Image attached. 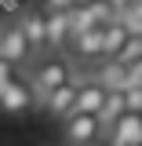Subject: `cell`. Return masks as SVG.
Segmentation results:
<instances>
[{
  "mask_svg": "<svg viewBox=\"0 0 142 146\" xmlns=\"http://www.w3.org/2000/svg\"><path fill=\"white\" fill-rule=\"evenodd\" d=\"M69 80H73V70H69L66 58H44V62L36 58L33 77H29V88H33L36 102H44L55 88H62V84H69Z\"/></svg>",
  "mask_w": 142,
  "mask_h": 146,
  "instance_id": "cell-1",
  "label": "cell"
},
{
  "mask_svg": "<svg viewBox=\"0 0 142 146\" xmlns=\"http://www.w3.org/2000/svg\"><path fill=\"white\" fill-rule=\"evenodd\" d=\"M62 139H66V146H95L98 139H102L98 117H91V113H77V110H73L69 117L62 121Z\"/></svg>",
  "mask_w": 142,
  "mask_h": 146,
  "instance_id": "cell-2",
  "label": "cell"
},
{
  "mask_svg": "<svg viewBox=\"0 0 142 146\" xmlns=\"http://www.w3.org/2000/svg\"><path fill=\"white\" fill-rule=\"evenodd\" d=\"M0 58H4V62H11L15 70L36 58V55H33V48H29V40L22 36V29H18V22H7V26H0Z\"/></svg>",
  "mask_w": 142,
  "mask_h": 146,
  "instance_id": "cell-3",
  "label": "cell"
},
{
  "mask_svg": "<svg viewBox=\"0 0 142 146\" xmlns=\"http://www.w3.org/2000/svg\"><path fill=\"white\" fill-rule=\"evenodd\" d=\"M33 106H36V95H33V88H29V80H22L15 73V77L0 88V110L11 113V117H18V113H29Z\"/></svg>",
  "mask_w": 142,
  "mask_h": 146,
  "instance_id": "cell-4",
  "label": "cell"
},
{
  "mask_svg": "<svg viewBox=\"0 0 142 146\" xmlns=\"http://www.w3.org/2000/svg\"><path fill=\"white\" fill-rule=\"evenodd\" d=\"M18 29H22V36H26V40H29L33 55L48 51V11H44V7L29 4V7L18 15Z\"/></svg>",
  "mask_w": 142,
  "mask_h": 146,
  "instance_id": "cell-5",
  "label": "cell"
},
{
  "mask_svg": "<svg viewBox=\"0 0 142 146\" xmlns=\"http://www.w3.org/2000/svg\"><path fill=\"white\" fill-rule=\"evenodd\" d=\"M106 135H109V146H142V113L124 110Z\"/></svg>",
  "mask_w": 142,
  "mask_h": 146,
  "instance_id": "cell-6",
  "label": "cell"
},
{
  "mask_svg": "<svg viewBox=\"0 0 142 146\" xmlns=\"http://www.w3.org/2000/svg\"><path fill=\"white\" fill-rule=\"evenodd\" d=\"M109 91L98 84V80H84V84H77V113H91V117H98L102 106H106Z\"/></svg>",
  "mask_w": 142,
  "mask_h": 146,
  "instance_id": "cell-7",
  "label": "cell"
},
{
  "mask_svg": "<svg viewBox=\"0 0 142 146\" xmlns=\"http://www.w3.org/2000/svg\"><path fill=\"white\" fill-rule=\"evenodd\" d=\"M44 110H48L51 117H58V121H66L73 110H77V80L62 84V88H55L51 95L44 99Z\"/></svg>",
  "mask_w": 142,
  "mask_h": 146,
  "instance_id": "cell-8",
  "label": "cell"
},
{
  "mask_svg": "<svg viewBox=\"0 0 142 146\" xmlns=\"http://www.w3.org/2000/svg\"><path fill=\"white\" fill-rule=\"evenodd\" d=\"M127 36H131V29H127L120 18H113V22L102 26V58H106V62H113V58L120 55V48L127 44Z\"/></svg>",
  "mask_w": 142,
  "mask_h": 146,
  "instance_id": "cell-9",
  "label": "cell"
},
{
  "mask_svg": "<svg viewBox=\"0 0 142 146\" xmlns=\"http://www.w3.org/2000/svg\"><path fill=\"white\" fill-rule=\"evenodd\" d=\"M69 44H73V55H77L80 62H102V26L73 36Z\"/></svg>",
  "mask_w": 142,
  "mask_h": 146,
  "instance_id": "cell-10",
  "label": "cell"
},
{
  "mask_svg": "<svg viewBox=\"0 0 142 146\" xmlns=\"http://www.w3.org/2000/svg\"><path fill=\"white\" fill-rule=\"evenodd\" d=\"M69 48V15H55L48 11V51Z\"/></svg>",
  "mask_w": 142,
  "mask_h": 146,
  "instance_id": "cell-11",
  "label": "cell"
},
{
  "mask_svg": "<svg viewBox=\"0 0 142 146\" xmlns=\"http://www.w3.org/2000/svg\"><path fill=\"white\" fill-rule=\"evenodd\" d=\"M142 58V36H127V44L124 48H120V55H117V58H113V62H117V66H131V62H139Z\"/></svg>",
  "mask_w": 142,
  "mask_h": 146,
  "instance_id": "cell-12",
  "label": "cell"
},
{
  "mask_svg": "<svg viewBox=\"0 0 142 146\" xmlns=\"http://www.w3.org/2000/svg\"><path fill=\"white\" fill-rule=\"evenodd\" d=\"M124 110L127 113H142V88H124Z\"/></svg>",
  "mask_w": 142,
  "mask_h": 146,
  "instance_id": "cell-13",
  "label": "cell"
},
{
  "mask_svg": "<svg viewBox=\"0 0 142 146\" xmlns=\"http://www.w3.org/2000/svg\"><path fill=\"white\" fill-rule=\"evenodd\" d=\"M124 88H142V58L124 66Z\"/></svg>",
  "mask_w": 142,
  "mask_h": 146,
  "instance_id": "cell-14",
  "label": "cell"
},
{
  "mask_svg": "<svg viewBox=\"0 0 142 146\" xmlns=\"http://www.w3.org/2000/svg\"><path fill=\"white\" fill-rule=\"evenodd\" d=\"M77 7V0H44V11H55V15H69Z\"/></svg>",
  "mask_w": 142,
  "mask_h": 146,
  "instance_id": "cell-15",
  "label": "cell"
},
{
  "mask_svg": "<svg viewBox=\"0 0 142 146\" xmlns=\"http://www.w3.org/2000/svg\"><path fill=\"white\" fill-rule=\"evenodd\" d=\"M106 4H109V11H113V15H117V18L124 15L127 7H135V0H106Z\"/></svg>",
  "mask_w": 142,
  "mask_h": 146,
  "instance_id": "cell-16",
  "label": "cell"
},
{
  "mask_svg": "<svg viewBox=\"0 0 142 146\" xmlns=\"http://www.w3.org/2000/svg\"><path fill=\"white\" fill-rule=\"evenodd\" d=\"M11 77H15V66H11V62H4V58H0V88H4V84H7V80H11Z\"/></svg>",
  "mask_w": 142,
  "mask_h": 146,
  "instance_id": "cell-17",
  "label": "cell"
},
{
  "mask_svg": "<svg viewBox=\"0 0 142 146\" xmlns=\"http://www.w3.org/2000/svg\"><path fill=\"white\" fill-rule=\"evenodd\" d=\"M135 4H142V0H135Z\"/></svg>",
  "mask_w": 142,
  "mask_h": 146,
  "instance_id": "cell-18",
  "label": "cell"
}]
</instances>
